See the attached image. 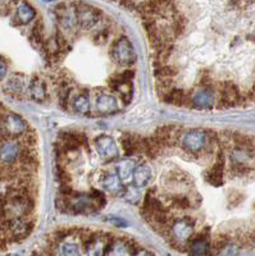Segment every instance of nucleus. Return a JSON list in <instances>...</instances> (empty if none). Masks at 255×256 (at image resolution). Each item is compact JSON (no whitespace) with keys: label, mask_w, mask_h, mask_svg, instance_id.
Wrapping results in <instances>:
<instances>
[{"label":"nucleus","mask_w":255,"mask_h":256,"mask_svg":"<svg viewBox=\"0 0 255 256\" xmlns=\"http://www.w3.org/2000/svg\"><path fill=\"white\" fill-rule=\"evenodd\" d=\"M135 170V163L132 162V159L130 158H126V159H122L118 164H117V174L121 177V180H128L131 176L134 174Z\"/></svg>","instance_id":"26"},{"label":"nucleus","mask_w":255,"mask_h":256,"mask_svg":"<svg viewBox=\"0 0 255 256\" xmlns=\"http://www.w3.org/2000/svg\"><path fill=\"white\" fill-rule=\"evenodd\" d=\"M94 146L100 159L104 162H113L118 158V146L116 140L109 134H99L94 140Z\"/></svg>","instance_id":"9"},{"label":"nucleus","mask_w":255,"mask_h":256,"mask_svg":"<svg viewBox=\"0 0 255 256\" xmlns=\"http://www.w3.org/2000/svg\"><path fill=\"white\" fill-rule=\"evenodd\" d=\"M36 12L29 3H21V6L17 9V20H20L21 24H30L35 18Z\"/></svg>","instance_id":"25"},{"label":"nucleus","mask_w":255,"mask_h":256,"mask_svg":"<svg viewBox=\"0 0 255 256\" xmlns=\"http://www.w3.org/2000/svg\"><path fill=\"white\" fill-rule=\"evenodd\" d=\"M103 187L112 195H123L126 186H123V182L117 173L110 172L107 173L103 178Z\"/></svg>","instance_id":"22"},{"label":"nucleus","mask_w":255,"mask_h":256,"mask_svg":"<svg viewBox=\"0 0 255 256\" xmlns=\"http://www.w3.org/2000/svg\"><path fill=\"white\" fill-rule=\"evenodd\" d=\"M7 70H8V67H7L6 62L0 58V81H3L4 77L7 76Z\"/></svg>","instance_id":"36"},{"label":"nucleus","mask_w":255,"mask_h":256,"mask_svg":"<svg viewBox=\"0 0 255 256\" xmlns=\"http://www.w3.org/2000/svg\"><path fill=\"white\" fill-rule=\"evenodd\" d=\"M135 251L131 242L126 240H112L105 256H132Z\"/></svg>","instance_id":"18"},{"label":"nucleus","mask_w":255,"mask_h":256,"mask_svg":"<svg viewBox=\"0 0 255 256\" xmlns=\"http://www.w3.org/2000/svg\"><path fill=\"white\" fill-rule=\"evenodd\" d=\"M6 244L7 241H4L3 238H0V250H4V248H6Z\"/></svg>","instance_id":"40"},{"label":"nucleus","mask_w":255,"mask_h":256,"mask_svg":"<svg viewBox=\"0 0 255 256\" xmlns=\"http://www.w3.org/2000/svg\"><path fill=\"white\" fill-rule=\"evenodd\" d=\"M75 8L79 27L85 31L94 28L102 18V12L98 8L89 6V4L79 2V3H75Z\"/></svg>","instance_id":"5"},{"label":"nucleus","mask_w":255,"mask_h":256,"mask_svg":"<svg viewBox=\"0 0 255 256\" xmlns=\"http://www.w3.org/2000/svg\"><path fill=\"white\" fill-rule=\"evenodd\" d=\"M110 54H112L113 60L122 67H131L136 62V52H135L134 45L131 44V41L126 36H122L114 41Z\"/></svg>","instance_id":"4"},{"label":"nucleus","mask_w":255,"mask_h":256,"mask_svg":"<svg viewBox=\"0 0 255 256\" xmlns=\"http://www.w3.org/2000/svg\"><path fill=\"white\" fill-rule=\"evenodd\" d=\"M190 102L196 109H210L215 104V91L212 84H201L190 98Z\"/></svg>","instance_id":"11"},{"label":"nucleus","mask_w":255,"mask_h":256,"mask_svg":"<svg viewBox=\"0 0 255 256\" xmlns=\"http://www.w3.org/2000/svg\"><path fill=\"white\" fill-rule=\"evenodd\" d=\"M95 109L100 116H112L119 110V105L116 96L107 91H100L95 98Z\"/></svg>","instance_id":"13"},{"label":"nucleus","mask_w":255,"mask_h":256,"mask_svg":"<svg viewBox=\"0 0 255 256\" xmlns=\"http://www.w3.org/2000/svg\"><path fill=\"white\" fill-rule=\"evenodd\" d=\"M32 256H53L50 251H41V252H34Z\"/></svg>","instance_id":"39"},{"label":"nucleus","mask_w":255,"mask_h":256,"mask_svg":"<svg viewBox=\"0 0 255 256\" xmlns=\"http://www.w3.org/2000/svg\"><path fill=\"white\" fill-rule=\"evenodd\" d=\"M132 256H153L150 251L148 250H136Z\"/></svg>","instance_id":"38"},{"label":"nucleus","mask_w":255,"mask_h":256,"mask_svg":"<svg viewBox=\"0 0 255 256\" xmlns=\"http://www.w3.org/2000/svg\"><path fill=\"white\" fill-rule=\"evenodd\" d=\"M91 198H93L94 202L96 204V206L99 208V210L103 209V208L107 205V198H105L104 192L99 191V190H93V191L90 192Z\"/></svg>","instance_id":"32"},{"label":"nucleus","mask_w":255,"mask_h":256,"mask_svg":"<svg viewBox=\"0 0 255 256\" xmlns=\"http://www.w3.org/2000/svg\"><path fill=\"white\" fill-rule=\"evenodd\" d=\"M73 110L81 116H90L91 114V100L87 92H79L72 96L71 100Z\"/></svg>","instance_id":"21"},{"label":"nucleus","mask_w":255,"mask_h":256,"mask_svg":"<svg viewBox=\"0 0 255 256\" xmlns=\"http://www.w3.org/2000/svg\"><path fill=\"white\" fill-rule=\"evenodd\" d=\"M22 145L16 138H7L0 142V166H13L21 158Z\"/></svg>","instance_id":"8"},{"label":"nucleus","mask_w":255,"mask_h":256,"mask_svg":"<svg viewBox=\"0 0 255 256\" xmlns=\"http://www.w3.org/2000/svg\"><path fill=\"white\" fill-rule=\"evenodd\" d=\"M44 30H45V27H44V24L41 20H36L35 24H34V27H32L31 30L30 40H31L35 45H38V46L39 45L43 46L44 42H45V40H44Z\"/></svg>","instance_id":"27"},{"label":"nucleus","mask_w":255,"mask_h":256,"mask_svg":"<svg viewBox=\"0 0 255 256\" xmlns=\"http://www.w3.org/2000/svg\"><path fill=\"white\" fill-rule=\"evenodd\" d=\"M45 2H50V0H45Z\"/></svg>","instance_id":"42"},{"label":"nucleus","mask_w":255,"mask_h":256,"mask_svg":"<svg viewBox=\"0 0 255 256\" xmlns=\"http://www.w3.org/2000/svg\"><path fill=\"white\" fill-rule=\"evenodd\" d=\"M132 78H134V72L125 70V72L113 74L108 80V86L110 90L118 94L125 104H128L132 100V95H134Z\"/></svg>","instance_id":"3"},{"label":"nucleus","mask_w":255,"mask_h":256,"mask_svg":"<svg viewBox=\"0 0 255 256\" xmlns=\"http://www.w3.org/2000/svg\"><path fill=\"white\" fill-rule=\"evenodd\" d=\"M82 242L87 256H105L112 238H109V236L104 233L90 232V234Z\"/></svg>","instance_id":"7"},{"label":"nucleus","mask_w":255,"mask_h":256,"mask_svg":"<svg viewBox=\"0 0 255 256\" xmlns=\"http://www.w3.org/2000/svg\"><path fill=\"white\" fill-rule=\"evenodd\" d=\"M139 187H136L135 184H128L127 187H125V192H123V196H125L126 200L131 204H137L141 198V192H140Z\"/></svg>","instance_id":"31"},{"label":"nucleus","mask_w":255,"mask_h":256,"mask_svg":"<svg viewBox=\"0 0 255 256\" xmlns=\"http://www.w3.org/2000/svg\"><path fill=\"white\" fill-rule=\"evenodd\" d=\"M171 206L177 210H186L191 206V200L187 195H174L171 198Z\"/></svg>","instance_id":"30"},{"label":"nucleus","mask_w":255,"mask_h":256,"mask_svg":"<svg viewBox=\"0 0 255 256\" xmlns=\"http://www.w3.org/2000/svg\"><path fill=\"white\" fill-rule=\"evenodd\" d=\"M151 177H153V172H151V168L149 166V164L140 163L135 166L132 178H134V184L136 187L145 188L150 184Z\"/></svg>","instance_id":"20"},{"label":"nucleus","mask_w":255,"mask_h":256,"mask_svg":"<svg viewBox=\"0 0 255 256\" xmlns=\"http://www.w3.org/2000/svg\"><path fill=\"white\" fill-rule=\"evenodd\" d=\"M86 136L77 132H64L59 137V145L57 146L59 152L66 154V152L79 150L81 146L86 144Z\"/></svg>","instance_id":"15"},{"label":"nucleus","mask_w":255,"mask_h":256,"mask_svg":"<svg viewBox=\"0 0 255 256\" xmlns=\"http://www.w3.org/2000/svg\"><path fill=\"white\" fill-rule=\"evenodd\" d=\"M163 100L165 102H168L171 105H176V106H182L187 100V94L182 90V88H172L168 92L163 96ZM188 102V100H187Z\"/></svg>","instance_id":"24"},{"label":"nucleus","mask_w":255,"mask_h":256,"mask_svg":"<svg viewBox=\"0 0 255 256\" xmlns=\"http://www.w3.org/2000/svg\"><path fill=\"white\" fill-rule=\"evenodd\" d=\"M181 148L191 155H199L210 145V136L204 130H190L180 138Z\"/></svg>","instance_id":"2"},{"label":"nucleus","mask_w":255,"mask_h":256,"mask_svg":"<svg viewBox=\"0 0 255 256\" xmlns=\"http://www.w3.org/2000/svg\"><path fill=\"white\" fill-rule=\"evenodd\" d=\"M195 232V220L191 216H182V218L172 220L168 230V238L171 244L178 250L185 248L186 244L191 241Z\"/></svg>","instance_id":"1"},{"label":"nucleus","mask_w":255,"mask_h":256,"mask_svg":"<svg viewBox=\"0 0 255 256\" xmlns=\"http://www.w3.org/2000/svg\"><path fill=\"white\" fill-rule=\"evenodd\" d=\"M0 124H2L4 132H6V134L9 138H18V137H22L30 130L26 120H25L22 116H18V114L13 113L6 114V116H4L3 120L0 122Z\"/></svg>","instance_id":"10"},{"label":"nucleus","mask_w":255,"mask_h":256,"mask_svg":"<svg viewBox=\"0 0 255 256\" xmlns=\"http://www.w3.org/2000/svg\"><path fill=\"white\" fill-rule=\"evenodd\" d=\"M121 145L127 158L136 154H142V137L137 134H123L121 138Z\"/></svg>","instance_id":"17"},{"label":"nucleus","mask_w":255,"mask_h":256,"mask_svg":"<svg viewBox=\"0 0 255 256\" xmlns=\"http://www.w3.org/2000/svg\"><path fill=\"white\" fill-rule=\"evenodd\" d=\"M119 3L126 8H134L135 6V0H119Z\"/></svg>","instance_id":"37"},{"label":"nucleus","mask_w":255,"mask_h":256,"mask_svg":"<svg viewBox=\"0 0 255 256\" xmlns=\"http://www.w3.org/2000/svg\"><path fill=\"white\" fill-rule=\"evenodd\" d=\"M220 256H236L237 255V248L235 244H227L226 248L222 250V252L219 254Z\"/></svg>","instance_id":"34"},{"label":"nucleus","mask_w":255,"mask_h":256,"mask_svg":"<svg viewBox=\"0 0 255 256\" xmlns=\"http://www.w3.org/2000/svg\"><path fill=\"white\" fill-rule=\"evenodd\" d=\"M55 14L58 18L59 26H61L62 32H68L73 34L76 30L79 28V22H77V16H76L75 3L67 4L62 3L55 8Z\"/></svg>","instance_id":"6"},{"label":"nucleus","mask_w":255,"mask_h":256,"mask_svg":"<svg viewBox=\"0 0 255 256\" xmlns=\"http://www.w3.org/2000/svg\"><path fill=\"white\" fill-rule=\"evenodd\" d=\"M4 91L11 96L22 95L25 92V77L21 74H15L11 77L9 81L7 82Z\"/></svg>","instance_id":"23"},{"label":"nucleus","mask_w":255,"mask_h":256,"mask_svg":"<svg viewBox=\"0 0 255 256\" xmlns=\"http://www.w3.org/2000/svg\"><path fill=\"white\" fill-rule=\"evenodd\" d=\"M107 220L109 222V223L113 224V226H116V227H126V226H127V222L118 218V216H108Z\"/></svg>","instance_id":"35"},{"label":"nucleus","mask_w":255,"mask_h":256,"mask_svg":"<svg viewBox=\"0 0 255 256\" xmlns=\"http://www.w3.org/2000/svg\"><path fill=\"white\" fill-rule=\"evenodd\" d=\"M252 244L255 246V234H254V237H252Z\"/></svg>","instance_id":"41"},{"label":"nucleus","mask_w":255,"mask_h":256,"mask_svg":"<svg viewBox=\"0 0 255 256\" xmlns=\"http://www.w3.org/2000/svg\"><path fill=\"white\" fill-rule=\"evenodd\" d=\"M59 256H81V248L75 242H63L59 246Z\"/></svg>","instance_id":"28"},{"label":"nucleus","mask_w":255,"mask_h":256,"mask_svg":"<svg viewBox=\"0 0 255 256\" xmlns=\"http://www.w3.org/2000/svg\"><path fill=\"white\" fill-rule=\"evenodd\" d=\"M177 72L178 70L169 64H162L155 70V77H158V80H172L176 76Z\"/></svg>","instance_id":"29"},{"label":"nucleus","mask_w":255,"mask_h":256,"mask_svg":"<svg viewBox=\"0 0 255 256\" xmlns=\"http://www.w3.org/2000/svg\"><path fill=\"white\" fill-rule=\"evenodd\" d=\"M187 254L188 256H212V242L209 240L208 230L199 233L188 242Z\"/></svg>","instance_id":"12"},{"label":"nucleus","mask_w":255,"mask_h":256,"mask_svg":"<svg viewBox=\"0 0 255 256\" xmlns=\"http://www.w3.org/2000/svg\"><path fill=\"white\" fill-rule=\"evenodd\" d=\"M241 94L238 88L232 82H224L219 90V104L223 106H233L241 104Z\"/></svg>","instance_id":"16"},{"label":"nucleus","mask_w":255,"mask_h":256,"mask_svg":"<svg viewBox=\"0 0 255 256\" xmlns=\"http://www.w3.org/2000/svg\"><path fill=\"white\" fill-rule=\"evenodd\" d=\"M29 91L31 95V99L38 102H47L48 99V88L47 84L40 76L32 77L31 82L29 84Z\"/></svg>","instance_id":"19"},{"label":"nucleus","mask_w":255,"mask_h":256,"mask_svg":"<svg viewBox=\"0 0 255 256\" xmlns=\"http://www.w3.org/2000/svg\"><path fill=\"white\" fill-rule=\"evenodd\" d=\"M224 166H226V159H224L223 150L219 148L218 150L217 160L210 168L206 170L205 180L208 184H213V186L218 187L223 184V177H224Z\"/></svg>","instance_id":"14"},{"label":"nucleus","mask_w":255,"mask_h":256,"mask_svg":"<svg viewBox=\"0 0 255 256\" xmlns=\"http://www.w3.org/2000/svg\"><path fill=\"white\" fill-rule=\"evenodd\" d=\"M108 36H109V30L102 28L95 32V35L93 36V40L98 45H103L108 40Z\"/></svg>","instance_id":"33"}]
</instances>
